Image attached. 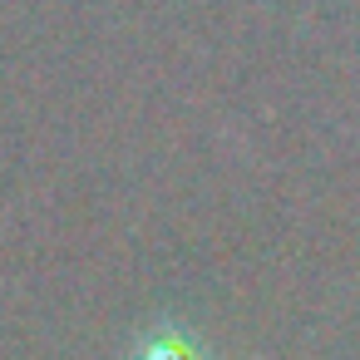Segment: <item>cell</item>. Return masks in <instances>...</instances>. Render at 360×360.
Returning <instances> with one entry per match:
<instances>
[{
    "label": "cell",
    "instance_id": "cell-1",
    "mask_svg": "<svg viewBox=\"0 0 360 360\" xmlns=\"http://www.w3.org/2000/svg\"><path fill=\"white\" fill-rule=\"evenodd\" d=\"M134 360H207V350L198 345L193 330H183V326H158V330H148V335L139 340Z\"/></svg>",
    "mask_w": 360,
    "mask_h": 360
}]
</instances>
